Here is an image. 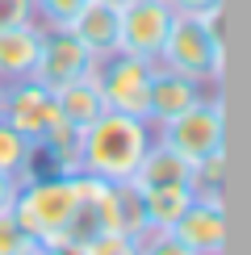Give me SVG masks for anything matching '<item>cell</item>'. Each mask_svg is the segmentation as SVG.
Listing matches in <instances>:
<instances>
[{
  "mask_svg": "<svg viewBox=\"0 0 251 255\" xmlns=\"http://www.w3.org/2000/svg\"><path fill=\"white\" fill-rule=\"evenodd\" d=\"M13 197H17V180L0 172V209H8V205H13Z\"/></svg>",
  "mask_w": 251,
  "mask_h": 255,
  "instance_id": "obj_24",
  "label": "cell"
},
{
  "mask_svg": "<svg viewBox=\"0 0 251 255\" xmlns=\"http://www.w3.org/2000/svg\"><path fill=\"white\" fill-rule=\"evenodd\" d=\"M21 21H38L34 0H0V25H21Z\"/></svg>",
  "mask_w": 251,
  "mask_h": 255,
  "instance_id": "obj_21",
  "label": "cell"
},
{
  "mask_svg": "<svg viewBox=\"0 0 251 255\" xmlns=\"http://www.w3.org/2000/svg\"><path fill=\"white\" fill-rule=\"evenodd\" d=\"M151 142H155V130L146 118H134V113H122V109H105L92 126L80 130V172L109 180V184L130 180Z\"/></svg>",
  "mask_w": 251,
  "mask_h": 255,
  "instance_id": "obj_1",
  "label": "cell"
},
{
  "mask_svg": "<svg viewBox=\"0 0 251 255\" xmlns=\"http://www.w3.org/2000/svg\"><path fill=\"white\" fill-rule=\"evenodd\" d=\"M151 71L155 63L151 59H138V55H118L109 59H97V84H101V97H105V109H122V113H134V118H146V88H151Z\"/></svg>",
  "mask_w": 251,
  "mask_h": 255,
  "instance_id": "obj_5",
  "label": "cell"
},
{
  "mask_svg": "<svg viewBox=\"0 0 251 255\" xmlns=\"http://www.w3.org/2000/svg\"><path fill=\"white\" fill-rule=\"evenodd\" d=\"M118 0H88L76 17L67 21V29L84 42L92 59H109L118 55Z\"/></svg>",
  "mask_w": 251,
  "mask_h": 255,
  "instance_id": "obj_12",
  "label": "cell"
},
{
  "mask_svg": "<svg viewBox=\"0 0 251 255\" xmlns=\"http://www.w3.org/2000/svg\"><path fill=\"white\" fill-rule=\"evenodd\" d=\"M4 88H8V84H4V80H0V109H4Z\"/></svg>",
  "mask_w": 251,
  "mask_h": 255,
  "instance_id": "obj_25",
  "label": "cell"
},
{
  "mask_svg": "<svg viewBox=\"0 0 251 255\" xmlns=\"http://www.w3.org/2000/svg\"><path fill=\"white\" fill-rule=\"evenodd\" d=\"M172 235L193 255H222V247H226V209H222V201L193 197V205L180 214Z\"/></svg>",
  "mask_w": 251,
  "mask_h": 255,
  "instance_id": "obj_10",
  "label": "cell"
},
{
  "mask_svg": "<svg viewBox=\"0 0 251 255\" xmlns=\"http://www.w3.org/2000/svg\"><path fill=\"white\" fill-rule=\"evenodd\" d=\"M138 255H193L172 230H146L138 235Z\"/></svg>",
  "mask_w": 251,
  "mask_h": 255,
  "instance_id": "obj_19",
  "label": "cell"
},
{
  "mask_svg": "<svg viewBox=\"0 0 251 255\" xmlns=\"http://www.w3.org/2000/svg\"><path fill=\"white\" fill-rule=\"evenodd\" d=\"M0 172L13 176L17 188L38 176V146L29 142L25 134H17L4 118H0Z\"/></svg>",
  "mask_w": 251,
  "mask_h": 255,
  "instance_id": "obj_16",
  "label": "cell"
},
{
  "mask_svg": "<svg viewBox=\"0 0 251 255\" xmlns=\"http://www.w3.org/2000/svg\"><path fill=\"white\" fill-rule=\"evenodd\" d=\"M55 105H59V118L67 122V126H76V130L92 126L105 113V97H101L97 76H84V80L63 84V88L55 92Z\"/></svg>",
  "mask_w": 251,
  "mask_h": 255,
  "instance_id": "obj_14",
  "label": "cell"
},
{
  "mask_svg": "<svg viewBox=\"0 0 251 255\" xmlns=\"http://www.w3.org/2000/svg\"><path fill=\"white\" fill-rule=\"evenodd\" d=\"M13 218L17 226L25 230V239L34 243H50V239H67L71 235V222L80 214V184L76 176H34L17 188L13 197Z\"/></svg>",
  "mask_w": 251,
  "mask_h": 255,
  "instance_id": "obj_2",
  "label": "cell"
},
{
  "mask_svg": "<svg viewBox=\"0 0 251 255\" xmlns=\"http://www.w3.org/2000/svg\"><path fill=\"white\" fill-rule=\"evenodd\" d=\"M134 188H163V184H188L193 180V163H188L184 155H176L172 146H163L159 138H155L151 146H146V155L138 159V167H134Z\"/></svg>",
  "mask_w": 251,
  "mask_h": 255,
  "instance_id": "obj_13",
  "label": "cell"
},
{
  "mask_svg": "<svg viewBox=\"0 0 251 255\" xmlns=\"http://www.w3.org/2000/svg\"><path fill=\"white\" fill-rule=\"evenodd\" d=\"M34 243L25 239V230L17 226V218H13V209H0V255H21V251H29Z\"/></svg>",
  "mask_w": 251,
  "mask_h": 255,
  "instance_id": "obj_20",
  "label": "cell"
},
{
  "mask_svg": "<svg viewBox=\"0 0 251 255\" xmlns=\"http://www.w3.org/2000/svg\"><path fill=\"white\" fill-rule=\"evenodd\" d=\"M88 0H34V17L42 25H67Z\"/></svg>",
  "mask_w": 251,
  "mask_h": 255,
  "instance_id": "obj_18",
  "label": "cell"
},
{
  "mask_svg": "<svg viewBox=\"0 0 251 255\" xmlns=\"http://www.w3.org/2000/svg\"><path fill=\"white\" fill-rule=\"evenodd\" d=\"M38 255H84V243H76V239H50V243H38Z\"/></svg>",
  "mask_w": 251,
  "mask_h": 255,
  "instance_id": "obj_23",
  "label": "cell"
},
{
  "mask_svg": "<svg viewBox=\"0 0 251 255\" xmlns=\"http://www.w3.org/2000/svg\"><path fill=\"white\" fill-rule=\"evenodd\" d=\"M159 67H172L180 76L197 80V84H218L226 67V46H222V29H214L205 17H188V13H172V29L163 38L159 50Z\"/></svg>",
  "mask_w": 251,
  "mask_h": 255,
  "instance_id": "obj_3",
  "label": "cell"
},
{
  "mask_svg": "<svg viewBox=\"0 0 251 255\" xmlns=\"http://www.w3.org/2000/svg\"><path fill=\"white\" fill-rule=\"evenodd\" d=\"M167 29H172L167 0H122V8H118V50L155 63L163 50Z\"/></svg>",
  "mask_w": 251,
  "mask_h": 255,
  "instance_id": "obj_6",
  "label": "cell"
},
{
  "mask_svg": "<svg viewBox=\"0 0 251 255\" xmlns=\"http://www.w3.org/2000/svg\"><path fill=\"white\" fill-rule=\"evenodd\" d=\"M0 118L38 146V138L59 122L55 92H50L46 84H38L34 76H29V80H17V84H8V88H4V109H0Z\"/></svg>",
  "mask_w": 251,
  "mask_h": 255,
  "instance_id": "obj_8",
  "label": "cell"
},
{
  "mask_svg": "<svg viewBox=\"0 0 251 255\" xmlns=\"http://www.w3.org/2000/svg\"><path fill=\"white\" fill-rule=\"evenodd\" d=\"M42 21H21V25H0V80L17 84L29 80L38 67V50H42Z\"/></svg>",
  "mask_w": 251,
  "mask_h": 255,
  "instance_id": "obj_11",
  "label": "cell"
},
{
  "mask_svg": "<svg viewBox=\"0 0 251 255\" xmlns=\"http://www.w3.org/2000/svg\"><path fill=\"white\" fill-rule=\"evenodd\" d=\"M118 4H122V0H118Z\"/></svg>",
  "mask_w": 251,
  "mask_h": 255,
  "instance_id": "obj_27",
  "label": "cell"
},
{
  "mask_svg": "<svg viewBox=\"0 0 251 255\" xmlns=\"http://www.w3.org/2000/svg\"><path fill=\"white\" fill-rule=\"evenodd\" d=\"M21 255H38V247H29V251H21Z\"/></svg>",
  "mask_w": 251,
  "mask_h": 255,
  "instance_id": "obj_26",
  "label": "cell"
},
{
  "mask_svg": "<svg viewBox=\"0 0 251 255\" xmlns=\"http://www.w3.org/2000/svg\"><path fill=\"white\" fill-rule=\"evenodd\" d=\"M84 255H138V239L126 230H97L84 243Z\"/></svg>",
  "mask_w": 251,
  "mask_h": 255,
  "instance_id": "obj_17",
  "label": "cell"
},
{
  "mask_svg": "<svg viewBox=\"0 0 251 255\" xmlns=\"http://www.w3.org/2000/svg\"><path fill=\"white\" fill-rule=\"evenodd\" d=\"M97 71V59L84 50V42L71 34L67 25H46L42 34V50H38V67H34V80L46 84L50 92H59L63 84L71 80H84Z\"/></svg>",
  "mask_w": 251,
  "mask_h": 255,
  "instance_id": "obj_7",
  "label": "cell"
},
{
  "mask_svg": "<svg viewBox=\"0 0 251 255\" xmlns=\"http://www.w3.org/2000/svg\"><path fill=\"white\" fill-rule=\"evenodd\" d=\"M201 97H205V84H197V80L180 76V71L155 63L151 88H146V122H151V130L163 126V122H172V118H180V113L193 109Z\"/></svg>",
  "mask_w": 251,
  "mask_h": 255,
  "instance_id": "obj_9",
  "label": "cell"
},
{
  "mask_svg": "<svg viewBox=\"0 0 251 255\" xmlns=\"http://www.w3.org/2000/svg\"><path fill=\"white\" fill-rule=\"evenodd\" d=\"M138 193H142V209H146L151 230H172L197 197L193 184H163V188H138Z\"/></svg>",
  "mask_w": 251,
  "mask_h": 255,
  "instance_id": "obj_15",
  "label": "cell"
},
{
  "mask_svg": "<svg viewBox=\"0 0 251 255\" xmlns=\"http://www.w3.org/2000/svg\"><path fill=\"white\" fill-rule=\"evenodd\" d=\"M155 138L163 146H172L176 155H184L188 163H201L205 155H214V151L226 146V109H222V101L201 97L180 118L155 126Z\"/></svg>",
  "mask_w": 251,
  "mask_h": 255,
  "instance_id": "obj_4",
  "label": "cell"
},
{
  "mask_svg": "<svg viewBox=\"0 0 251 255\" xmlns=\"http://www.w3.org/2000/svg\"><path fill=\"white\" fill-rule=\"evenodd\" d=\"M226 0H167V8L172 13H188V17H201L209 8H222Z\"/></svg>",
  "mask_w": 251,
  "mask_h": 255,
  "instance_id": "obj_22",
  "label": "cell"
}]
</instances>
